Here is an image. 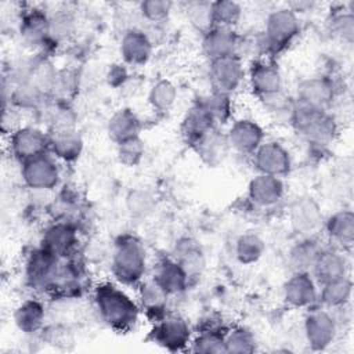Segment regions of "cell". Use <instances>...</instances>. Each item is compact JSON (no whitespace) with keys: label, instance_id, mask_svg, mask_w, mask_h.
<instances>
[{"label":"cell","instance_id":"52a82bcc","mask_svg":"<svg viewBox=\"0 0 354 354\" xmlns=\"http://www.w3.org/2000/svg\"><path fill=\"white\" fill-rule=\"evenodd\" d=\"M21 178L33 191H48L59 184L61 170L50 152L21 163Z\"/></svg>","mask_w":354,"mask_h":354},{"label":"cell","instance_id":"277c9868","mask_svg":"<svg viewBox=\"0 0 354 354\" xmlns=\"http://www.w3.org/2000/svg\"><path fill=\"white\" fill-rule=\"evenodd\" d=\"M300 32V21L297 14L289 8H277L271 11L260 35L263 57L278 54L286 50Z\"/></svg>","mask_w":354,"mask_h":354},{"label":"cell","instance_id":"60d3db41","mask_svg":"<svg viewBox=\"0 0 354 354\" xmlns=\"http://www.w3.org/2000/svg\"><path fill=\"white\" fill-rule=\"evenodd\" d=\"M124 205L127 213L134 218H147L155 212L156 201L152 192L144 188H134L127 192Z\"/></svg>","mask_w":354,"mask_h":354},{"label":"cell","instance_id":"4fadbf2b","mask_svg":"<svg viewBox=\"0 0 354 354\" xmlns=\"http://www.w3.org/2000/svg\"><path fill=\"white\" fill-rule=\"evenodd\" d=\"M248 83L252 93L261 101L282 93V75L278 66L264 58L252 62Z\"/></svg>","mask_w":354,"mask_h":354},{"label":"cell","instance_id":"484cf974","mask_svg":"<svg viewBox=\"0 0 354 354\" xmlns=\"http://www.w3.org/2000/svg\"><path fill=\"white\" fill-rule=\"evenodd\" d=\"M213 127H217V126L213 122L212 116L207 113L203 105L199 101H196L189 109H187L181 120L180 133L183 140L189 147H192L205 133H207Z\"/></svg>","mask_w":354,"mask_h":354},{"label":"cell","instance_id":"d6a6232c","mask_svg":"<svg viewBox=\"0 0 354 354\" xmlns=\"http://www.w3.org/2000/svg\"><path fill=\"white\" fill-rule=\"evenodd\" d=\"M322 248L315 238H300L288 253V261L293 272H311Z\"/></svg>","mask_w":354,"mask_h":354},{"label":"cell","instance_id":"681fc988","mask_svg":"<svg viewBox=\"0 0 354 354\" xmlns=\"http://www.w3.org/2000/svg\"><path fill=\"white\" fill-rule=\"evenodd\" d=\"M173 8V3L169 0H145L140 3V12L142 17L153 24L167 19Z\"/></svg>","mask_w":354,"mask_h":354},{"label":"cell","instance_id":"ba28073f","mask_svg":"<svg viewBox=\"0 0 354 354\" xmlns=\"http://www.w3.org/2000/svg\"><path fill=\"white\" fill-rule=\"evenodd\" d=\"M50 134L35 126L14 129L8 136L10 153L21 163L48 152Z\"/></svg>","mask_w":354,"mask_h":354},{"label":"cell","instance_id":"5b68a950","mask_svg":"<svg viewBox=\"0 0 354 354\" xmlns=\"http://www.w3.org/2000/svg\"><path fill=\"white\" fill-rule=\"evenodd\" d=\"M149 337L152 343L167 351H183L189 348L194 335L185 318L166 314L155 321Z\"/></svg>","mask_w":354,"mask_h":354},{"label":"cell","instance_id":"c3c4849f","mask_svg":"<svg viewBox=\"0 0 354 354\" xmlns=\"http://www.w3.org/2000/svg\"><path fill=\"white\" fill-rule=\"evenodd\" d=\"M76 90H77L76 73L69 69H61L58 72V77H57L51 98H54L55 101L69 102L71 97L76 93Z\"/></svg>","mask_w":354,"mask_h":354},{"label":"cell","instance_id":"bcb514c9","mask_svg":"<svg viewBox=\"0 0 354 354\" xmlns=\"http://www.w3.org/2000/svg\"><path fill=\"white\" fill-rule=\"evenodd\" d=\"M187 18L189 24L202 35L213 28L212 3L209 1H191L187 4Z\"/></svg>","mask_w":354,"mask_h":354},{"label":"cell","instance_id":"836d02e7","mask_svg":"<svg viewBox=\"0 0 354 354\" xmlns=\"http://www.w3.org/2000/svg\"><path fill=\"white\" fill-rule=\"evenodd\" d=\"M319 286L321 288L318 290V299L322 307L328 310H337L344 307L350 301L353 283L347 275L329 281Z\"/></svg>","mask_w":354,"mask_h":354},{"label":"cell","instance_id":"f6af8a7d","mask_svg":"<svg viewBox=\"0 0 354 354\" xmlns=\"http://www.w3.org/2000/svg\"><path fill=\"white\" fill-rule=\"evenodd\" d=\"M50 19V39L53 43H61L71 37L75 32V17L68 10H58L53 15H48Z\"/></svg>","mask_w":354,"mask_h":354},{"label":"cell","instance_id":"cb8c5ba5","mask_svg":"<svg viewBox=\"0 0 354 354\" xmlns=\"http://www.w3.org/2000/svg\"><path fill=\"white\" fill-rule=\"evenodd\" d=\"M192 148L207 166L220 165L230 151L227 137L220 131V127L210 129L192 145Z\"/></svg>","mask_w":354,"mask_h":354},{"label":"cell","instance_id":"3957f363","mask_svg":"<svg viewBox=\"0 0 354 354\" xmlns=\"http://www.w3.org/2000/svg\"><path fill=\"white\" fill-rule=\"evenodd\" d=\"M111 271L115 279L124 286H137L145 277L147 252L134 235L118 238L111 257Z\"/></svg>","mask_w":354,"mask_h":354},{"label":"cell","instance_id":"7bdbcfd3","mask_svg":"<svg viewBox=\"0 0 354 354\" xmlns=\"http://www.w3.org/2000/svg\"><path fill=\"white\" fill-rule=\"evenodd\" d=\"M225 353H253L256 351V337L245 326H236L225 332Z\"/></svg>","mask_w":354,"mask_h":354},{"label":"cell","instance_id":"f546056e","mask_svg":"<svg viewBox=\"0 0 354 354\" xmlns=\"http://www.w3.org/2000/svg\"><path fill=\"white\" fill-rule=\"evenodd\" d=\"M50 134V145L48 152L53 153L55 159L64 162H75L80 158L83 152V138L77 129L68 130V131H58V133H48Z\"/></svg>","mask_w":354,"mask_h":354},{"label":"cell","instance_id":"8fae6325","mask_svg":"<svg viewBox=\"0 0 354 354\" xmlns=\"http://www.w3.org/2000/svg\"><path fill=\"white\" fill-rule=\"evenodd\" d=\"M289 223L300 238H315L324 230L325 218L319 205L313 198L301 196L289 207Z\"/></svg>","mask_w":354,"mask_h":354},{"label":"cell","instance_id":"7c38bea8","mask_svg":"<svg viewBox=\"0 0 354 354\" xmlns=\"http://www.w3.org/2000/svg\"><path fill=\"white\" fill-rule=\"evenodd\" d=\"M252 162L257 173L281 178L292 169L290 153L278 141H264L252 155Z\"/></svg>","mask_w":354,"mask_h":354},{"label":"cell","instance_id":"f907efd6","mask_svg":"<svg viewBox=\"0 0 354 354\" xmlns=\"http://www.w3.org/2000/svg\"><path fill=\"white\" fill-rule=\"evenodd\" d=\"M126 66H127L126 64H113L108 69L106 82H108L109 86L119 87V86H122L127 80L129 73H127V68Z\"/></svg>","mask_w":354,"mask_h":354},{"label":"cell","instance_id":"7dc6e473","mask_svg":"<svg viewBox=\"0 0 354 354\" xmlns=\"http://www.w3.org/2000/svg\"><path fill=\"white\" fill-rule=\"evenodd\" d=\"M329 29L330 33L347 43L351 44L354 40V14L351 10H346V11H340L332 15L330 21H329Z\"/></svg>","mask_w":354,"mask_h":354},{"label":"cell","instance_id":"83f0119b","mask_svg":"<svg viewBox=\"0 0 354 354\" xmlns=\"http://www.w3.org/2000/svg\"><path fill=\"white\" fill-rule=\"evenodd\" d=\"M142 129L141 119L131 108H119L108 120L106 131L109 138L118 144L123 140L140 136Z\"/></svg>","mask_w":354,"mask_h":354},{"label":"cell","instance_id":"8992f818","mask_svg":"<svg viewBox=\"0 0 354 354\" xmlns=\"http://www.w3.org/2000/svg\"><path fill=\"white\" fill-rule=\"evenodd\" d=\"M59 257L39 246L33 249L24 264L26 283L40 292H51L54 277L59 264Z\"/></svg>","mask_w":354,"mask_h":354},{"label":"cell","instance_id":"ab89813d","mask_svg":"<svg viewBox=\"0 0 354 354\" xmlns=\"http://www.w3.org/2000/svg\"><path fill=\"white\" fill-rule=\"evenodd\" d=\"M224 337L225 332H221L218 326H206L192 337L188 350L192 353H225Z\"/></svg>","mask_w":354,"mask_h":354},{"label":"cell","instance_id":"9a60e30c","mask_svg":"<svg viewBox=\"0 0 354 354\" xmlns=\"http://www.w3.org/2000/svg\"><path fill=\"white\" fill-rule=\"evenodd\" d=\"M225 137L230 149L239 155L252 156L254 151L264 142V130L256 120L241 118L231 123Z\"/></svg>","mask_w":354,"mask_h":354},{"label":"cell","instance_id":"9c48e42d","mask_svg":"<svg viewBox=\"0 0 354 354\" xmlns=\"http://www.w3.org/2000/svg\"><path fill=\"white\" fill-rule=\"evenodd\" d=\"M337 333V321L332 315L330 310L311 308L304 318V336L307 344L315 350L321 351L328 348Z\"/></svg>","mask_w":354,"mask_h":354},{"label":"cell","instance_id":"4316f807","mask_svg":"<svg viewBox=\"0 0 354 354\" xmlns=\"http://www.w3.org/2000/svg\"><path fill=\"white\" fill-rule=\"evenodd\" d=\"M152 277L165 288L170 296L184 292L189 285V279L185 271L173 257H165L159 260L153 268Z\"/></svg>","mask_w":354,"mask_h":354},{"label":"cell","instance_id":"f1b7e54d","mask_svg":"<svg viewBox=\"0 0 354 354\" xmlns=\"http://www.w3.org/2000/svg\"><path fill=\"white\" fill-rule=\"evenodd\" d=\"M59 69L54 66V64L46 58L40 57L35 59L25 71L22 79L32 84L36 90H39L46 97L51 98Z\"/></svg>","mask_w":354,"mask_h":354},{"label":"cell","instance_id":"f35d334b","mask_svg":"<svg viewBox=\"0 0 354 354\" xmlns=\"http://www.w3.org/2000/svg\"><path fill=\"white\" fill-rule=\"evenodd\" d=\"M177 87L167 79L155 82L148 93V104L156 112H169L177 100Z\"/></svg>","mask_w":354,"mask_h":354},{"label":"cell","instance_id":"d590c367","mask_svg":"<svg viewBox=\"0 0 354 354\" xmlns=\"http://www.w3.org/2000/svg\"><path fill=\"white\" fill-rule=\"evenodd\" d=\"M46 98L48 97L41 94L24 79L18 80L10 91V105L25 111H37L41 106H46Z\"/></svg>","mask_w":354,"mask_h":354},{"label":"cell","instance_id":"e575fe53","mask_svg":"<svg viewBox=\"0 0 354 354\" xmlns=\"http://www.w3.org/2000/svg\"><path fill=\"white\" fill-rule=\"evenodd\" d=\"M46 119L48 124V133L75 130L77 124V115L69 102L55 101L51 105H46Z\"/></svg>","mask_w":354,"mask_h":354},{"label":"cell","instance_id":"30bf717a","mask_svg":"<svg viewBox=\"0 0 354 354\" xmlns=\"http://www.w3.org/2000/svg\"><path fill=\"white\" fill-rule=\"evenodd\" d=\"M243 61L238 55H227L209 61V79L214 91L232 94L245 80Z\"/></svg>","mask_w":354,"mask_h":354},{"label":"cell","instance_id":"b9f144b4","mask_svg":"<svg viewBox=\"0 0 354 354\" xmlns=\"http://www.w3.org/2000/svg\"><path fill=\"white\" fill-rule=\"evenodd\" d=\"M242 17V7L236 1L231 0H218L212 1V19L213 26L231 28L239 22Z\"/></svg>","mask_w":354,"mask_h":354},{"label":"cell","instance_id":"e0dca14e","mask_svg":"<svg viewBox=\"0 0 354 354\" xmlns=\"http://www.w3.org/2000/svg\"><path fill=\"white\" fill-rule=\"evenodd\" d=\"M283 300L293 308H310L318 300L317 282L311 272H293L282 288Z\"/></svg>","mask_w":354,"mask_h":354},{"label":"cell","instance_id":"5bb4252c","mask_svg":"<svg viewBox=\"0 0 354 354\" xmlns=\"http://www.w3.org/2000/svg\"><path fill=\"white\" fill-rule=\"evenodd\" d=\"M79 245V234L76 227L66 220L54 221L50 224L41 236L40 246L55 254L59 259L72 257Z\"/></svg>","mask_w":354,"mask_h":354},{"label":"cell","instance_id":"74e56055","mask_svg":"<svg viewBox=\"0 0 354 354\" xmlns=\"http://www.w3.org/2000/svg\"><path fill=\"white\" fill-rule=\"evenodd\" d=\"M266 243L256 232H245L235 242V257L243 266L257 263L264 254Z\"/></svg>","mask_w":354,"mask_h":354},{"label":"cell","instance_id":"1f68e13d","mask_svg":"<svg viewBox=\"0 0 354 354\" xmlns=\"http://www.w3.org/2000/svg\"><path fill=\"white\" fill-rule=\"evenodd\" d=\"M44 315V304L39 299H25L15 307L12 319L18 330L26 335H32L41 329Z\"/></svg>","mask_w":354,"mask_h":354},{"label":"cell","instance_id":"ee69618b","mask_svg":"<svg viewBox=\"0 0 354 354\" xmlns=\"http://www.w3.org/2000/svg\"><path fill=\"white\" fill-rule=\"evenodd\" d=\"M145 153V145L140 136L123 140L116 144L118 160L126 167H136L141 163Z\"/></svg>","mask_w":354,"mask_h":354},{"label":"cell","instance_id":"d6986e66","mask_svg":"<svg viewBox=\"0 0 354 354\" xmlns=\"http://www.w3.org/2000/svg\"><path fill=\"white\" fill-rule=\"evenodd\" d=\"M239 39L241 36L235 29L213 26L202 35V53L209 61L227 55H236Z\"/></svg>","mask_w":354,"mask_h":354},{"label":"cell","instance_id":"7a4b0ae2","mask_svg":"<svg viewBox=\"0 0 354 354\" xmlns=\"http://www.w3.org/2000/svg\"><path fill=\"white\" fill-rule=\"evenodd\" d=\"M289 124L313 148L324 151L337 134V124L333 116L325 111L303 104L295 98Z\"/></svg>","mask_w":354,"mask_h":354},{"label":"cell","instance_id":"603a6c76","mask_svg":"<svg viewBox=\"0 0 354 354\" xmlns=\"http://www.w3.org/2000/svg\"><path fill=\"white\" fill-rule=\"evenodd\" d=\"M185 271L189 282L199 278L206 267L205 253L198 242L189 238H184L176 243L171 256Z\"/></svg>","mask_w":354,"mask_h":354},{"label":"cell","instance_id":"7402d4cb","mask_svg":"<svg viewBox=\"0 0 354 354\" xmlns=\"http://www.w3.org/2000/svg\"><path fill=\"white\" fill-rule=\"evenodd\" d=\"M19 35L25 44L32 48H43L47 46L50 39V19L40 8L26 11L19 24Z\"/></svg>","mask_w":354,"mask_h":354},{"label":"cell","instance_id":"d4e9b609","mask_svg":"<svg viewBox=\"0 0 354 354\" xmlns=\"http://www.w3.org/2000/svg\"><path fill=\"white\" fill-rule=\"evenodd\" d=\"M348 263L343 253L335 249H322L317 257V261L311 270L317 285L326 283L329 281L347 275Z\"/></svg>","mask_w":354,"mask_h":354},{"label":"cell","instance_id":"8d00e7d4","mask_svg":"<svg viewBox=\"0 0 354 354\" xmlns=\"http://www.w3.org/2000/svg\"><path fill=\"white\" fill-rule=\"evenodd\" d=\"M207 113L212 116L217 127L228 123L232 116V101L230 94L212 90V93L203 95L198 100Z\"/></svg>","mask_w":354,"mask_h":354},{"label":"cell","instance_id":"44dd1931","mask_svg":"<svg viewBox=\"0 0 354 354\" xmlns=\"http://www.w3.org/2000/svg\"><path fill=\"white\" fill-rule=\"evenodd\" d=\"M169 297L170 295L153 277L144 278L137 285V301L140 308L148 317H152L153 322L166 315Z\"/></svg>","mask_w":354,"mask_h":354},{"label":"cell","instance_id":"ac0fdd59","mask_svg":"<svg viewBox=\"0 0 354 354\" xmlns=\"http://www.w3.org/2000/svg\"><path fill=\"white\" fill-rule=\"evenodd\" d=\"M153 51V43L151 37L138 28L127 29L119 44V53L126 65L142 66L145 65Z\"/></svg>","mask_w":354,"mask_h":354},{"label":"cell","instance_id":"ffe728a7","mask_svg":"<svg viewBox=\"0 0 354 354\" xmlns=\"http://www.w3.org/2000/svg\"><path fill=\"white\" fill-rule=\"evenodd\" d=\"M285 194V185L281 177L257 173L248 184V198L259 207L275 206Z\"/></svg>","mask_w":354,"mask_h":354},{"label":"cell","instance_id":"4dcf8cb0","mask_svg":"<svg viewBox=\"0 0 354 354\" xmlns=\"http://www.w3.org/2000/svg\"><path fill=\"white\" fill-rule=\"evenodd\" d=\"M329 239L340 248H351L354 242V213L350 209H340L330 214L324 224Z\"/></svg>","mask_w":354,"mask_h":354},{"label":"cell","instance_id":"2e32d148","mask_svg":"<svg viewBox=\"0 0 354 354\" xmlns=\"http://www.w3.org/2000/svg\"><path fill=\"white\" fill-rule=\"evenodd\" d=\"M296 100L310 106L325 109L332 104L336 95L333 80L325 75H315L303 79L296 88Z\"/></svg>","mask_w":354,"mask_h":354},{"label":"cell","instance_id":"6da1fadb","mask_svg":"<svg viewBox=\"0 0 354 354\" xmlns=\"http://www.w3.org/2000/svg\"><path fill=\"white\" fill-rule=\"evenodd\" d=\"M93 299L101 321L118 332L130 330L140 319L138 301L113 282L98 283L93 290Z\"/></svg>","mask_w":354,"mask_h":354}]
</instances>
